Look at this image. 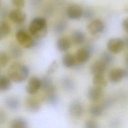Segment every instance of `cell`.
<instances>
[{
  "mask_svg": "<svg viewBox=\"0 0 128 128\" xmlns=\"http://www.w3.org/2000/svg\"><path fill=\"white\" fill-rule=\"evenodd\" d=\"M71 45L70 40L66 37L62 36L59 38L56 42L57 49L60 52H66L68 50Z\"/></svg>",
  "mask_w": 128,
  "mask_h": 128,
  "instance_id": "obj_17",
  "label": "cell"
},
{
  "mask_svg": "<svg viewBox=\"0 0 128 128\" xmlns=\"http://www.w3.org/2000/svg\"><path fill=\"white\" fill-rule=\"evenodd\" d=\"M10 128H28V124L24 119L18 118L11 121Z\"/></svg>",
  "mask_w": 128,
  "mask_h": 128,
  "instance_id": "obj_22",
  "label": "cell"
},
{
  "mask_svg": "<svg viewBox=\"0 0 128 128\" xmlns=\"http://www.w3.org/2000/svg\"><path fill=\"white\" fill-rule=\"evenodd\" d=\"M104 95L102 88L93 86L89 88L87 92V97L92 102H96L102 98Z\"/></svg>",
  "mask_w": 128,
  "mask_h": 128,
  "instance_id": "obj_11",
  "label": "cell"
},
{
  "mask_svg": "<svg viewBox=\"0 0 128 128\" xmlns=\"http://www.w3.org/2000/svg\"><path fill=\"white\" fill-rule=\"evenodd\" d=\"M92 82L94 86L102 88L106 87L108 84L107 80L104 74L94 75L92 78Z\"/></svg>",
  "mask_w": 128,
  "mask_h": 128,
  "instance_id": "obj_20",
  "label": "cell"
},
{
  "mask_svg": "<svg viewBox=\"0 0 128 128\" xmlns=\"http://www.w3.org/2000/svg\"><path fill=\"white\" fill-rule=\"evenodd\" d=\"M108 67V65L100 58L94 62L90 66L91 73L94 76L104 74Z\"/></svg>",
  "mask_w": 128,
  "mask_h": 128,
  "instance_id": "obj_10",
  "label": "cell"
},
{
  "mask_svg": "<svg viewBox=\"0 0 128 128\" xmlns=\"http://www.w3.org/2000/svg\"><path fill=\"white\" fill-rule=\"evenodd\" d=\"M100 59L104 60L106 64L108 66L112 62V56L108 52H104L102 54Z\"/></svg>",
  "mask_w": 128,
  "mask_h": 128,
  "instance_id": "obj_30",
  "label": "cell"
},
{
  "mask_svg": "<svg viewBox=\"0 0 128 128\" xmlns=\"http://www.w3.org/2000/svg\"><path fill=\"white\" fill-rule=\"evenodd\" d=\"M11 86V80L6 76L0 75V91L8 90Z\"/></svg>",
  "mask_w": 128,
  "mask_h": 128,
  "instance_id": "obj_24",
  "label": "cell"
},
{
  "mask_svg": "<svg viewBox=\"0 0 128 128\" xmlns=\"http://www.w3.org/2000/svg\"><path fill=\"white\" fill-rule=\"evenodd\" d=\"M122 26L124 30L128 33V17L123 20L122 22Z\"/></svg>",
  "mask_w": 128,
  "mask_h": 128,
  "instance_id": "obj_36",
  "label": "cell"
},
{
  "mask_svg": "<svg viewBox=\"0 0 128 128\" xmlns=\"http://www.w3.org/2000/svg\"><path fill=\"white\" fill-rule=\"evenodd\" d=\"M8 77L11 81L20 82L26 80L29 74L28 68L25 64L18 62L12 63L8 70Z\"/></svg>",
  "mask_w": 128,
  "mask_h": 128,
  "instance_id": "obj_1",
  "label": "cell"
},
{
  "mask_svg": "<svg viewBox=\"0 0 128 128\" xmlns=\"http://www.w3.org/2000/svg\"><path fill=\"white\" fill-rule=\"evenodd\" d=\"M72 42L75 45L82 44L86 40V36L84 32L80 30H74L71 34Z\"/></svg>",
  "mask_w": 128,
  "mask_h": 128,
  "instance_id": "obj_15",
  "label": "cell"
},
{
  "mask_svg": "<svg viewBox=\"0 0 128 128\" xmlns=\"http://www.w3.org/2000/svg\"><path fill=\"white\" fill-rule=\"evenodd\" d=\"M10 24L6 21H0V40L6 37L10 32Z\"/></svg>",
  "mask_w": 128,
  "mask_h": 128,
  "instance_id": "obj_21",
  "label": "cell"
},
{
  "mask_svg": "<svg viewBox=\"0 0 128 128\" xmlns=\"http://www.w3.org/2000/svg\"><path fill=\"white\" fill-rule=\"evenodd\" d=\"M4 104L8 108L12 110H16L18 109L20 104L19 100L14 96L6 98L4 100Z\"/></svg>",
  "mask_w": 128,
  "mask_h": 128,
  "instance_id": "obj_19",
  "label": "cell"
},
{
  "mask_svg": "<svg viewBox=\"0 0 128 128\" xmlns=\"http://www.w3.org/2000/svg\"><path fill=\"white\" fill-rule=\"evenodd\" d=\"M104 29V23L100 19L92 20L87 26L88 31L92 35H96L102 32Z\"/></svg>",
  "mask_w": 128,
  "mask_h": 128,
  "instance_id": "obj_8",
  "label": "cell"
},
{
  "mask_svg": "<svg viewBox=\"0 0 128 128\" xmlns=\"http://www.w3.org/2000/svg\"><path fill=\"white\" fill-rule=\"evenodd\" d=\"M76 62L74 56L70 53H66L62 56V64L66 68H71L74 67L76 64Z\"/></svg>",
  "mask_w": 128,
  "mask_h": 128,
  "instance_id": "obj_18",
  "label": "cell"
},
{
  "mask_svg": "<svg viewBox=\"0 0 128 128\" xmlns=\"http://www.w3.org/2000/svg\"><path fill=\"white\" fill-rule=\"evenodd\" d=\"M62 84L65 90L68 92L72 91L74 88V84L73 81L70 78H66L62 80Z\"/></svg>",
  "mask_w": 128,
  "mask_h": 128,
  "instance_id": "obj_25",
  "label": "cell"
},
{
  "mask_svg": "<svg viewBox=\"0 0 128 128\" xmlns=\"http://www.w3.org/2000/svg\"><path fill=\"white\" fill-rule=\"evenodd\" d=\"M10 53L12 56L14 58H18L21 56L22 52L21 50L16 45H12L10 48Z\"/></svg>",
  "mask_w": 128,
  "mask_h": 128,
  "instance_id": "obj_26",
  "label": "cell"
},
{
  "mask_svg": "<svg viewBox=\"0 0 128 128\" xmlns=\"http://www.w3.org/2000/svg\"><path fill=\"white\" fill-rule=\"evenodd\" d=\"M12 4L18 9H21L24 7L25 0H11Z\"/></svg>",
  "mask_w": 128,
  "mask_h": 128,
  "instance_id": "obj_33",
  "label": "cell"
},
{
  "mask_svg": "<svg viewBox=\"0 0 128 128\" xmlns=\"http://www.w3.org/2000/svg\"><path fill=\"white\" fill-rule=\"evenodd\" d=\"M6 120V114L3 110H0V124H2Z\"/></svg>",
  "mask_w": 128,
  "mask_h": 128,
  "instance_id": "obj_35",
  "label": "cell"
},
{
  "mask_svg": "<svg viewBox=\"0 0 128 128\" xmlns=\"http://www.w3.org/2000/svg\"><path fill=\"white\" fill-rule=\"evenodd\" d=\"M123 40L124 46L128 48V36H126Z\"/></svg>",
  "mask_w": 128,
  "mask_h": 128,
  "instance_id": "obj_37",
  "label": "cell"
},
{
  "mask_svg": "<svg viewBox=\"0 0 128 128\" xmlns=\"http://www.w3.org/2000/svg\"><path fill=\"white\" fill-rule=\"evenodd\" d=\"M16 37L18 43L25 48H30L36 44L35 39L24 30H17Z\"/></svg>",
  "mask_w": 128,
  "mask_h": 128,
  "instance_id": "obj_3",
  "label": "cell"
},
{
  "mask_svg": "<svg viewBox=\"0 0 128 128\" xmlns=\"http://www.w3.org/2000/svg\"><path fill=\"white\" fill-rule=\"evenodd\" d=\"M45 99L48 103L52 105L56 104L58 102V98L56 94H46Z\"/></svg>",
  "mask_w": 128,
  "mask_h": 128,
  "instance_id": "obj_28",
  "label": "cell"
},
{
  "mask_svg": "<svg viewBox=\"0 0 128 128\" xmlns=\"http://www.w3.org/2000/svg\"><path fill=\"white\" fill-rule=\"evenodd\" d=\"M107 48L112 54L120 52L124 47L123 40L120 38H114L110 39L106 44Z\"/></svg>",
  "mask_w": 128,
  "mask_h": 128,
  "instance_id": "obj_5",
  "label": "cell"
},
{
  "mask_svg": "<svg viewBox=\"0 0 128 128\" xmlns=\"http://www.w3.org/2000/svg\"><path fill=\"white\" fill-rule=\"evenodd\" d=\"M126 76L125 69L120 68H112L108 72V78L110 82L113 84L120 82Z\"/></svg>",
  "mask_w": 128,
  "mask_h": 128,
  "instance_id": "obj_6",
  "label": "cell"
},
{
  "mask_svg": "<svg viewBox=\"0 0 128 128\" xmlns=\"http://www.w3.org/2000/svg\"></svg>",
  "mask_w": 128,
  "mask_h": 128,
  "instance_id": "obj_39",
  "label": "cell"
},
{
  "mask_svg": "<svg viewBox=\"0 0 128 128\" xmlns=\"http://www.w3.org/2000/svg\"><path fill=\"white\" fill-rule=\"evenodd\" d=\"M125 61L126 62V65L128 66V52L126 54V57H125Z\"/></svg>",
  "mask_w": 128,
  "mask_h": 128,
  "instance_id": "obj_38",
  "label": "cell"
},
{
  "mask_svg": "<svg viewBox=\"0 0 128 128\" xmlns=\"http://www.w3.org/2000/svg\"><path fill=\"white\" fill-rule=\"evenodd\" d=\"M28 30L30 34L34 39L44 38L48 33L46 20L42 17L34 18L30 22Z\"/></svg>",
  "mask_w": 128,
  "mask_h": 128,
  "instance_id": "obj_2",
  "label": "cell"
},
{
  "mask_svg": "<svg viewBox=\"0 0 128 128\" xmlns=\"http://www.w3.org/2000/svg\"><path fill=\"white\" fill-rule=\"evenodd\" d=\"M104 110L101 104H94L89 107L88 112L92 116L94 117H98L102 115Z\"/></svg>",
  "mask_w": 128,
  "mask_h": 128,
  "instance_id": "obj_23",
  "label": "cell"
},
{
  "mask_svg": "<svg viewBox=\"0 0 128 128\" xmlns=\"http://www.w3.org/2000/svg\"><path fill=\"white\" fill-rule=\"evenodd\" d=\"M91 56V50L86 47L79 48L75 54V58L76 62L79 63H84L86 62Z\"/></svg>",
  "mask_w": 128,
  "mask_h": 128,
  "instance_id": "obj_14",
  "label": "cell"
},
{
  "mask_svg": "<svg viewBox=\"0 0 128 128\" xmlns=\"http://www.w3.org/2000/svg\"><path fill=\"white\" fill-rule=\"evenodd\" d=\"M84 128H100L99 124L94 120H87L84 124Z\"/></svg>",
  "mask_w": 128,
  "mask_h": 128,
  "instance_id": "obj_29",
  "label": "cell"
},
{
  "mask_svg": "<svg viewBox=\"0 0 128 128\" xmlns=\"http://www.w3.org/2000/svg\"><path fill=\"white\" fill-rule=\"evenodd\" d=\"M25 104L26 108L30 112H37L40 108V102L34 98H28L26 100Z\"/></svg>",
  "mask_w": 128,
  "mask_h": 128,
  "instance_id": "obj_16",
  "label": "cell"
},
{
  "mask_svg": "<svg viewBox=\"0 0 128 128\" xmlns=\"http://www.w3.org/2000/svg\"><path fill=\"white\" fill-rule=\"evenodd\" d=\"M68 112L70 115L72 117L79 118L84 115V110L83 104L80 101L74 100L69 104Z\"/></svg>",
  "mask_w": 128,
  "mask_h": 128,
  "instance_id": "obj_4",
  "label": "cell"
},
{
  "mask_svg": "<svg viewBox=\"0 0 128 128\" xmlns=\"http://www.w3.org/2000/svg\"><path fill=\"white\" fill-rule=\"evenodd\" d=\"M41 80V89L46 94H56V88L50 78L48 76H44Z\"/></svg>",
  "mask_w": 128,
  "mask_h": 128,
  "instance_id": "obj_12",
  "label": "cell"
},
{
  "mask_svg": "<svg viewBox=\"0 0 128 128\" xmlns=\"http://www.w3.org/2000/svg\"><path fill=\"white\" fill-rule=\"evenodd\" d=\"M9 56L6 52L0 51V68L6 66L9 62Z\"/></svg>",
  "mask_w": 128,
  "mask_h": 128,
  "instance_id": "obj_27",
  "label": "cell"
},
{
  "mask_svg": "<svg viewBox=\"0 0 128 128\" xmlns=\"http://www.w3.org/2000/svg\"><path fill=\"white\" fill-rule=\"evenodd\" d=\"M66 26V22L61 21L57 24L55 26V31L57 33H60L64 30Z\"/></svg>",
  "mask_w": 128,
  "mask_h": 128,
  "instance_id": "obj_31",
  "label": "cell"
},
{
  "mask_svg": "<svg viewBox=\"0 0 128 128\" xmlns=\"http://www.w3.org/2000/svg\"><path fill=\"white\" fill-rule=\"evenodd\" d=\"M8 17L10 20L17 24H20L26 19V14L20 9H14L8 14Z\"/></svg>",
  "mask_w": 128,
  "mask_h": 128,
  "instance_id": "obj_13",
  "label": "cell"
},
{
  "mask_svg": "<svg viewBox=\"0 0 128 128\" xmlns=\"http://www.w3.org/2000/svg\"><path fill=\"white\" fill-rule=\"evenodd\" d=\"M83 12L82 8L76 4H71L66 8L67 16L72 20L80 19L83 16Z\"/></svg>",
  "mask_w": 128,
  "mask_h": 128,
  "instance_id": "obj_7",
  "label": "cell"
},
{
  "mask_svg": "<svg viewBox=\"0 0 128 128\" xmlns=\"http://www.w3.org/2000/svg\"><path fill=\"white\" fill-rule=\"evenodd\" d=\"M41 86L42 80L38 76H33L30 78L26 90L28 94H34L38 92L41 88Z\"/></svg>",
  "mask_w": 128,
  "mask_h": 128,
  "instance_id": "obj_9",
  "label": "cell"
},
{
  "mask_svg": "<svg viewBox=\"0 0 128 128\" xmlns=\"http://www.w3.org/2000/svg\"><path fill=\"white\" fill-rule=\"evenodd\" d=\"M114 103V100L112 98H108L104 100L102 104V106L104 110L111 107Z\"/></svg>",
  "mask_w": 128,
  "mask_h": 128,
  "instance_id": "obj_32",
  "label": "cell"
},
{
  "mask_svg": "<svg viewBox=\"0 0 128 128\" xmlns=\"http://www.w3.org/2000/svg\"><path fill=\"white\" fill-rule=\"evenodd\" d=\"M58 66V64H57V62L56 60H54L50 64V66H49L48 71H47V73L48 74H52L56 69Z\"/></svg>",
  "mask_w": 128,
  "mask_h": 128,
  "instance_id": "obj_34",
  "label": "cell"
}]
</instances>
